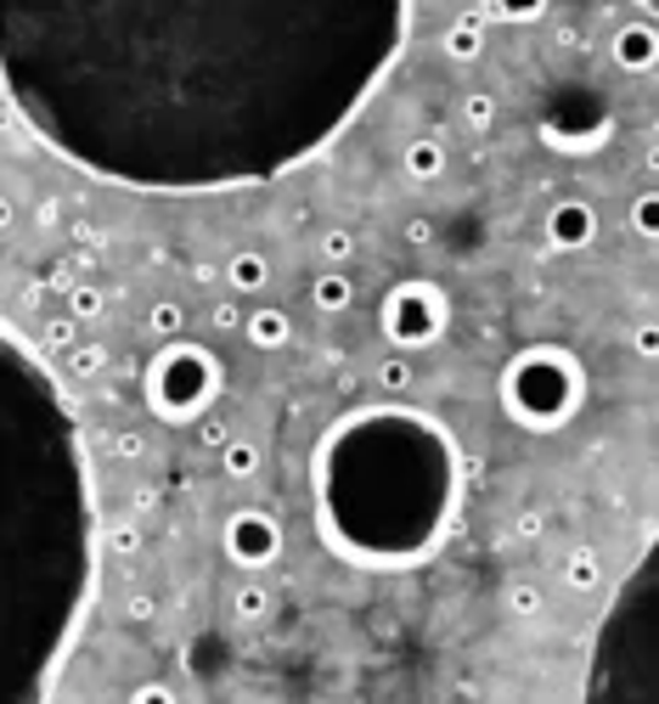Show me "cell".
Listing matches in <instances>:
<instances>
[{"mask_svg": "<svg viewBox=\"0 0 659 704\" xmlns=\"http://www.w3.org/2000/svg\"><path fill=\"white\" fill-rule=\"evenodd\" d=\"M243 339H249L254 350H288V339H294V316L282 310V305H260L254 316H243Z\"/></svg>", "mask_w": 659, "mask_h": 704, "instance_id": "8fae6325", "label": "cell"}, {"mask_svg": "<svg viewBox=\"0 0 659 704\" xmlns=\"http://www.w3.org/2000/svg\"><path fill=\"white\" fill-rule=\"evenodd\" d=\"M68 316H74V321H97V316H102V288H90V282L68 288Z\"/></svg>", "mask_w": 659, "mask_h": 704, "instance_id": "484cf974", "label": "cell"}, {"mask_svg": "<svg viewBox=\"0 0 659 704\" xmlns=\"http://www.w3.org/2000/svg\"><path fill=\"white\" fill-rule=\"evenodd\" d=\"M631 226H637V238H642V243H653V238H659V193H642V198L631 204Z\"/></svg>", "mask_w": 659, "mask_h": 704, "instance_id": "d4e9b609", "label": "cell"}, {"mask_svg": "<svg viewBox=\"0 0 659 704\" xmlns=\"http://www.w3.org/2000/svg\"><path fill=\"white\" fill-rule=\"evenodd\" d=\"M40 339H45V350H68V344L79 339V321H74V316H57V321H45Z\"/></svg>", "mask_w": 659, "mask_h": 704, "instance_id": "83f0119b", "label": "cell"}, {"mask_svg": "<svg viewBox=\"0 0 659 704\" xmlns=\"http://www.w3.org/2000/svg\"><path fill=\"white\" fill-rule=\"evenodd\" d=\"M372 378H378V389L400 395V389H411V384H417V372H411V361H406V350H400V355H384V361H378V372H372Z\"/></svg>", "mask_w": 659, "mask_h": 704, "instance_id": "d6986e66", "label": "cell"}, {"mask_svg": "<svg viewBox=\"0 0 659 704\" xmlns=\"http://www.w3.org/2000/svg\"><path fill=\"white\" fill-rule=\"evenodd\" d=\"M220 468H226V480H254L260 474V446L254 440H226L220 446Z\"/></svg>", "mask_w": 659, "mask_h": 704, "instance_id": "2e32d148", "label": "cell"}, {"mask_svg": "<svg viewBox=\"0 0 659 704\" xmlns=\"http://www.w3.org/2000/svg\"><path fill=\"white\" fill-rule=\"evenodd\" d=\"M563 581H570V592H592V586L603 581L597 552H592V547H575V552H570V563H563Z\"/></svg>", "mask_w": 659, "mask_h": 704, "instance_id": "e0dca14e", "label": "cell"}, {"mask_svg": "<svg viewBox=\"0 0 659 704\" xmlns=\"http://www.w3.org/2000/svg\"><path fill=\"white\" fill-rule=\"evenodd\" d=\"M198 440H204V451H220V446L231 440V429H226L220 417H204V422H198Z\"/></svg>", "mask_w": 659, "mask_h": 704, "instance_id": "4dcf8cb0", "label": "cell"}, {"mask_svg": "<svg viewBox=\"0 0 659 704\" xmlns=\"http://www.w3.org/2000/svg\"><path fill=\"white\" fill-rule=\"evenodd\" d=\"M653 350H659V327L642 321V327H637V355H653Z\"/></svg>", "mask_w": 659, "mask_h": 704, "instance_id": "d590c367", "label": "cell"}, {"mask_svg": "<svg viewBox=\"0 0 659 704\" xmlns=\"http://www.w3.org/2000/svg\"><path fill=\"white\" fill-rule=\"evenodd\" d=\"M586 698H659V563L653 541L642 547L631 581L608 603L592 637Z\"/></svg>", "mask_w": 659, "mask_h": 704, "instance_id": "277c9868", "label": "cell"}, {"mask_svg": "<svg viewBox=\"0 0 659 704\" xmlns=\"http://www.w3.org/2000/svg\"><path fill=\"white\" fill-rule=\"evenodd\" d=\"M141 389H147V406H153L158 422H198L215 406V395L226 389V366L204 344L164 339V350L147 361Z\"/></svg>", "mask_w": 659, "mask_h": 704, "instance_id": "8992f818", "label": "cell"}, {"mask_svg": "<svg viewBox=\"0 0 659 704\" xmlns=\"http://www.w3.org/2000/svg\"><path fill=\"white\" fill-rule=\"evenodd\" d=\"M215 327H220V333H238V327H243V310L231 305V299H220V305H215Z\"/></svg>", "mask_w": 659, "mask_h": 704, "instance_id": "d6a6232c", "label": "cell"}, {"mask_svg": "<svg viewBox=\"0 0 659 704\" xmlns=\"http://www.w3.org/2000/svg\"><path fill=\"white\" fill-rule=\"evenodd\" d=\"M541 12H547V0H485L480 18H485V23H491V18H496V23H536Z\"/></svg>", "mask_w": 659, "mask_h": 704, "instance_id": "ac0fdd59", "label": "cell"}, {"mask_svg": "<svg viewBox=\"0 0 659 704\" xmlns=\"http://www.w3.org/2000/svg\"><path fill=\"white\" fill-rule=\"evenodd\" d=\"M440 52H446L451 63H474V57H485V18H480V12L451 18L446 34H440Z\"/></svg>", "mask_w": 659, "mask_h": 704, "instance_id": "7c38bea8", "label": "cell"}, {"mask_svg": "<svg viewBox=\"0 0 659 704\" xmlns=\"http://www.w3.org/2000/svg\"><path fill=\"white\" fill-rule=\"evenodd\" d=\"M310 305H316L321 316H339V310H350V305H355V282H350L339 265H327V271L310 282Z\"/></svg>", "mask_w": 659, "mask_h": 704, "instance_id": "5bb4252c", "label": "cell"}, {"mask_svg": "<svg viewBox=\"0 0 659 704\" xmlns=\"http://www.w3.org/2000/svg\"><path fill=\"white\" fill-rule=\"evenodd\" d=\"M113 451H119V457H141V435H130V429H124V435L113 440Z\"/></svg>", "mask_w": 659, "mask_h": 704, "instance_id": "8d00e7d4", "label": "cell"}, {"mask_svg": "<svg viewBox=\"0 0 659 704\" xmlns=\"http://www.w3.org/2000/svg\"><path fill=\"white\" fill-rule=\"evenodd\" d=\"M581 400H586V366L558 344H530L502 372V406L519 429L552 435L581 411Z\"/></svg>", "mask_w": 659, "mask_h": 704, "instance_id": "5b68a950", "label": "cell"}, {"mask_svg": "<svg viewBox=\"0 0 659 704\" xmlns=\"http://www.w3.org/2000/svg\"><path fill=\"white\" fill-rule=\"evenodd\" d=\"M265 282H271V265H265L260 249H238V254L226 260V288L231 294H260Z\"/></svg>", "mask_w": 659, "mask_h": 704, "instance_id": "9a60e30c", "label": "cell"}, {"mask_svg": "<svg viewBox=\"0 0 659 704\" xmlns=\"http://www.w3.org/2000/svg\"><path fill=\"white\" fill-rule=\"evenodd\" d=\"M507 608L530 620V615H541V608H547V592H541L536 581H513V586H507Z\"/></svg>", "mask_w": 659, "mask_h": 704, "instance_id": "7402d4cb", "label": "cell"}, {"mask_svg": "<svg viewBox=\"0 0 659 704\" xmlns=\"http://www.w3.org/2000/svg\"><path fill=\"white\" fill-rule=\"evenodd\" d=\"M108 366V350L102 344H68V372H74V378H97V372Z\"/></svg>", "mask_w": 659, "mask_h": 704, "instance_id": "44dd1931", "label": "cell"}, {"mask_svg": "<svg viewBox=\"0 0 659 704\" xmlns=\"http://www.w3.org/2000/svg\"><path fill=\"white\" fill-rule=\"evenodd\" d=\"M615 63H620L626 74H653V63H659V34H653V23H620V29H615Z\"/></svg>", "mask_w": 659, "mask_h": 704, "instance_id": "30bf717a", "label": "cell"}, {"mask_svg": "<svg viewBox=\"0 0 659 704\" xmlns=\"http://www.w3.org/2000/svg\"><path fill=\"white\" fill-rule=\"evenodd\" d=\"M147 327L158 339H180V327H186V310L175 305V299H158L153 310H147Z\"/></svg>", "mask_w": 659, "mask_h": 704, "instance_id": "603a6c76", "label": "cell"}, {"mask_svg": "<svg viewBox=\"0 0 659 704\" xmlns=\"http://www.w3.org/2000/svg\"><path fill=\"white\" fill-rule=\"evenodd\" d=\"M513 530H519V536H525V541H536V536H541V530H547V519H541V513H536V507H530V513H519V525H513Z\"/></svg>", "mask_w": 659, "mask_h": 704, "instance_id": "e575fe53", "label": "cell"}, {"mask_svg": "<svg viewBox=\"0 0 659 704\" xmlns=\"http://www.w3.org/2000/svg\"><path fill=\"white\" fill-rule=\"evenodd\" d=\"M130 704H175V693H169L164 682H147V688H135V693H130Z\"/></svg>", "mask_w": 659, "mask_h": 704, "instance_id": "836d02e7", "label": "cell"}, {"mask_svg": "<svg viewBox=\"0 0 659 704\" xmlns=\"http://www.w3.org/2000/svg\"><path fill=\"white\" fill-rule=\"evenodd\" d=\"M411 0H0V90L63 164L130 193H243L384 85Z\"/></svg>", "mask_w": 659, "mask_h": 704, "instance_id": "6da1fadb", "label": "cell"}, {"mask_svg": "<svg viewBox=\"0 0 659 704\" xmlns=\"http://www.w3.org/2000/svg\"><path fill=\"white\" fill-rule=\"evenodd\" d=\"M108 552H113V558H135V552H141V530H135L130 519L113 525V530H108Z\"/></svg>", "mask_w": 659, "mask_h": 704, "instance_id": "f1b7e54d", "label": "cell"}, {"mask_svg": "<svg viewBox=\"0 0 659 704\" xmlns=\"http://www.w3.org/2000/svg\"><path fill=\"white\" fill-rule=\"evenodd\" d=\"M462 457L446 422L406 406H366L316 446V525L361 570L422 563L451 530Z\"/></svg>", "mask_w": 659, "mask_h": 704, "instance_id": "3957f363", "label": "cell"}, {"mask_svg": "<svg viewBox=\"0 0 659 704\" xmlns=\"http://www.w3.org/2000/svg\"><path fill=\"white\" fill-rule=\"evenodd\" d=\"M220 547H226V558L238 563V570H271V563L282 558V525H276V513L238 507L226 519V530H220Z\"/></svg>", "mask_w": 659, "mask_h": 704, "instance_id": "ba28073f", "label": "cell"}, {"mask_svg": "<svg viewBox=\"0 0 659 704\" xmlns=\"http://www.w3.org/2000/svg\"><path fill=\"white\" fill-rule=\"evenodd\" d=\"M462 124H468V130H480V135L496 124V97H491V90H474V97L462 102Z\"/></svg>", "mask_w": 659, "mask_h": 704, "instance_id": "cb8c5ba5", "label": "cell"}, {"mask_svg": "<svg viewBox=\"0 0 659 704\" xmlns=\"http://www.w3.org/2000/svg\"><path fill=\"white\" fill-rule=\"evenodd\" d=\"M12 220H18V209H12V198H0V231H7Z\"/></svg>", "mask_w": 659, "mask_h": 704, "instance_id": "74e56055", "label": "cell"}, {"mask_svg": "<svg viewBox=\"0 0 659 704\" xmlns=\"http://www.w3.org/2000/svg\"><path fill=\"white\" fill-rule=\"evenodd\" d=\"M316 249H321L327 265H350V260H355V231H350V226H333V231H321Z\"/></svg>", "mask_w": 659, "mask_h": 704, "instance_id": "ffe728a7", "label": "cell"}, {"mask_svg": "<svg viewBox=\"0 0 659 704\" xmlns=\"http://www.w3.org/2000/svg\"><path fill=\"white\" fill-rule=\"evenodd\" d=\"M400 169H406L411 180H440V175H446V141H440V135H417V141H406Z\"/></svg>", "mask_w": 659, "mask_h": 704, "instance_id": "4fadbf2b", "label": "cell"}, {"mask_svg": "<svg viewBox=\"0 0 659 704\" xmlns=\"http://www.w3.org/2000/svg\"><path fill=\"white\" fill-rule=\"evenodd\" d=\"M547 243H552L558 254L592 249V243H597V209H592L586 198H558V204L547 209Z\"/></svg>", "mask_w": 659, "mask_h": 704, "instance_id": "9c48e42d", "label": "cell"}, {"mask_svg": "<svg viewBox=\"0 0 659 704\" xmlns=\"http://www.w3.org/2000/svg\"><path fill=\"white\" fill-rule=\"evenodd\" d=\"M153 615H158V603H153L147 592H135V597H124V620H130V626H147Z\"/></svg>", "mask_w": 659, "mask_h": 704, "instance_id": "f546056e", "label": "cell"}, {"mask_svg": "<svg viewBox=\"0 0 659 704\" xmlns=\"http://www.w3.org/2000/svg\"><path fill=\"white\" fill-rule=\"evenodd\" d=\"M231 608H238V620H260V615H271V597H265V586H243L231 597Z\"/></svg>", "mask_w": 659, "mask_h": 704, "instance_id": "4316f807", "label": "cell"}, {"mask_svg": "<svg viewBox=\"0 0 659 704\" xmlns=\"http://www.w3.org/2000/svg\"><path fill=\"white\" fill-rule=\"evenodd\" d=\"M97 586V485L68 389L0 321V704L57 688Z\"/></svg>", "mask_w": 659, "mask_h": 704, "instance_id": "7a4b0ae2", "label": "cell"}, {"mask_svg": "<svg viewBox=\"0 0 659 704\" xmlns=\"http://www.w3.org/2000/svg\"><path fill=\"white\" fill-rule=\"evenodd\" d=\"M406 243H411V249H429V243H435V220H422V215L406 220Z\"/></svg>", "mask_w": 659, "mask_h": 704, "instance_id": "1f68e13d", "label": "cell"}, {"mask_svg": "<svg viewBox=\"0 0 659 704\" xmlns=\"http://www.w3.org/2000/svg\"><path fill=\"white\" fill-rule=\"evenodd\" d=\"M378 321H384V339L395 350H429L451 321V299L435 288V282H400V288L384 294Z\"/></svg>", "mask_w": 659, "mask_h": 704, "instance_id": "52a82bcc", "label": "cell"}]
</instances>
